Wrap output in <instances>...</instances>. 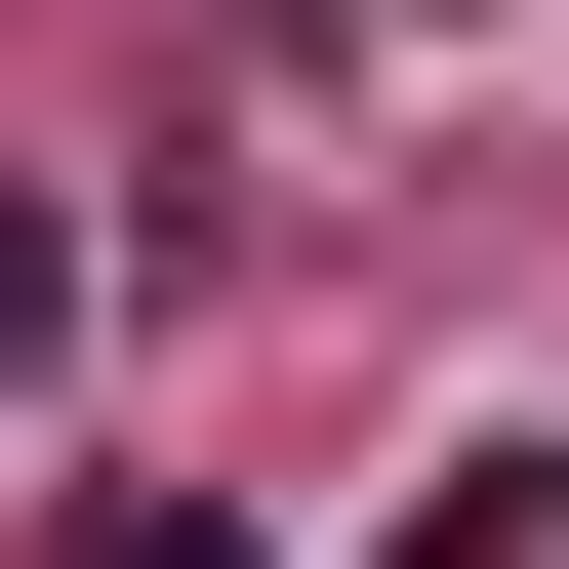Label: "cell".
I'll return each mask as SVG.
<instances>
[{
	"label": "cell",
	"instance_id": "1",
	"mask_svg": "<svg viewBox=\"0 0 569 569\" xmlns=\"http://www.w3.org/2000/svg\"><path fill=\"white\" fill-rule=\"evenodd\" d=\"M41 367H82V203L0 163V407H41Z\"/></svg>",
	"mask_w": 569,
	"mask_h": 569
},
{
	"label": "cell",
	"instance_id": "2",
	"mask_svg": "<svg viewBox=\"0 0 569 569\" xmlns=\"http://www.w3.org/2000/svg\"><path fill=\"white\" fill-rule=\"evenodd\" d=\"M82 569H284V529H244V488H82Z\"/></svg>",
	"mask_w": 569,
	"mask_h": 569
},
{
	"label": "cell",
	"instance_id": "3",
	"mask_svg": "<svg viewBox=\"0 0 569 569\" xmlns=\"http://www.w3.org/2000/svg\"><path fill=\"white\" fill-rule=\"evenodd\" d=\"M326 41H448V0H326Z\"/></svg>",
	"mask_w": 569,
	"mask_h": 569
}]
</instances>
